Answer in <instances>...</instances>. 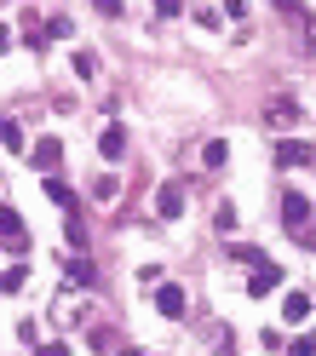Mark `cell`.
I'll list each match as a JSON object with an SVG mask.
<instances>
[{
  "instance_id": "6da1fadb",
  "label": "cell",
  "mask_w": 316,
  "mask_h": 356,
  "mask_svg": "<svg viewBox=\"0 0 316 356\" xmlns=\"http://www.w3.org/2000/svg\"><path fill=\"white\" fill-rule=\"evenodd\" d=\"M282 230H287L293 241H299V236L310 241V236H316V207L305 202V195H282Z\"/></svg>"
},
{
  "instance_id": "7a4b0ae2",
  "label": "cell",
  "mask_w": 316,
  "mask_h": 356,
  "mask_svg": "<svg viewBox=\"0 0 316 356\" xmlns=\"http://www.w3.org/2000/svg\"><path fill=\"white\" fill-rule=\"evenodd\" d=\"M86 316H93V299H81V293H63L52 305V322L58 327H86Z\"/></svg>"
},
{
  "instance_id": "3957f363",
  "label": "cell",
  "mask_w": 316,
  "mask_h": 356,
  "mask_svg": "<svg viewBox=\"0 0 316 356\" xmlns=\"http://www.w3.org/2000/svg\"><path fill=\"white\" fill-rule=\"evenodd\" d=\"M0 248H6V253H17V259L29 253V230H24V218H17L12 207H0Z\"/></svg>"
},
{
  "instance_id": "277c9868",
  "label": "cell",
  "mask_w": 316,
  "mask_h": 356,
  "mask_svg": "<svg viewBox=\"0 0 316 356\" xmlns=\"http://www.w3.org/2000/svg\"><path fill=\"white\" fill-rule=\"evenodd\" d=\"M155 310H161V316H184V310H190V293H184V287H178V282H161V287H155Z\"/></svg>"
},
{
  "instance_id": "5b68a950",
  "label": "cell",
  "mask_w": 316,
  "mask_h": 356,
  "mask_svg": "<svg viewBox=\"0 0 316 356\" xmlns=\"http://www.w3.org/2000/svg\"><path fill=\"white\" fill-rule=\"evenodd\" d=\"M276 167H316V149L305 138H282L276 144Z\"/></svg>"
},
{
  "instance_id": "8992f818",
  "label": "cell",
  "mask_w": 316,
  "mask_h": 356,
  "mask_svg": "<svg viewBox=\"0 0 316 356\" xmlns=\"http://www.w3.org/2000/svg\"><path fill=\"white\" fill-rule=\"evenodd\" d=\"M276 287H282V264L259 259V264H253V282H247V293H253V299H264V293H276Z\"/></svg>"
},
{
  "instance_id": "52a82bcc",
  "label": "cell",
  "mask_w": 316,
  "mask_h": 356,
  "mask_svg": "<svg viewBox=\"0 0 316 356\" xmlns=\"http://www.w3.org/2000/svg\"><path fill=\"white\" fill-rule=\"evenodd\" d=\"M264 127L270 132H293V127H299V109H293L287 98H270L264 104Z\"/></svg>"
},
{
  "instance_id": "ba28073f",
  "label": "cell",
  "mask_w": 316,
  "mask_h": 356,
  "mask_svg": "<svg viewBox=\"0 0 316 356\" xmlns=\"http://www.w3.org/2000/svg\"><path fill=\"white\" fill-rule=\"evenodd\" d=\"M155 213H161V218H178V213H184V184H178V178H167V184L155 190Z\"/></svg>"
},
{
  "instance_id": "9c48e42d",
  "label": "cell",
  "mask_w": 316,
  "mask_h": 356,
  "mask_svg": "<svg viewBox=\"0 0 316 356\" xmlns=\"http://www.w3.org/2000/svg\"><path fill=\"white\" fill-rule=\"evenodd\" d=\"M282 316H287V322H310V316H316V299L305 293V287H293V293L282 299Z\"/></svg>"
},
{
  "instance_id": "30bf717a",
  "label": "cell",
  "mask_w": 316,
  "mask_h": 356,
  "mask_svg": "<svg viewBox=\"0 0 316 356\" xmlns=\"http://www.w3.org/2000/svg\"><path fill=\"white\" fill-rule=\"evenodd\" d=\"M86 345H93L98 356H121V350H127V339H121L116 327H93V333H86Z\"/></svg>"
},
{
  "instance_id": "8fae6325",
  "label": "cell",
  "mask_w": 316,
  "mask_h": 356,
  "mask_svg": "<svg viewBox=\"0 0 316 356\" xmlns=\"http://www.w3.org/2000/svg\"><path fill=\"white\" fill-rule=\"evenodd\" d=\"M58 161H63V144H58V138H40V144H35V161H29V167H40V172L52 178V172H58Z\"/></svg>"
},
{
  "instance_id": "7c38bea8",
  "label": "cell",
  "mask_w": 316,
  "mask_h": 356,
  "mask_svg": "<svg viewBox=\"0 0 316 356\" xmlns=\"http://www.w3.org/2000/svg\"><path fill=\"white\" fill-rule=\"evenodd\" d=\"M63 276H70V282H93V259H86V253H70V259H63Z\"/></svg>"
},
{
  "instance_id": "4fadbf2b",
  "label": "cell",
  "mask_w": 316,
  "mask_h": 356,
  "mask_svg": "<svg viewBox=\"0 0 316 356\" xmlns=\"http://www.w3.org/2000/svg\"><path fill=\"white\" fill-rule=\"evenodd\" d=\"M98 149L109 155V161H121V149H127V132H121V127H104V138H98Z\"/></svg>"
},
{
  "instance_id": "5bb4252c",
  "label": "cell",
  "mask_w": 316,
  "mask_h": 356,
  "mask_svg": "<svg viewBox=\"0 0 316 356\" xmlns=\"http://www.w3.org/2000/svg\"><path fill=\"white\" fill-rule=\"evenodd\" d=\"M29 282V264H6V276H0V293H24Z\"/></svg>"
},
{
  "instance_id": "9a60e30c",
  "label": "cell",
  "mask_w": 316,
  "mask_h": 356,
  "mask_svg": "<svg viewBox=\"0 0 316 356\" xmlns=\"http://www.w3.org/2000/svg\"><path fill=\"white\" fill-rule=\"evenodd\" d=\"M0 144H6V149H24V127H17L12 115H0Z\"/></svg>"
},
{
  "instance_id": "2e32d148",
  "label": "cell",
  "mask_w": 316,
  "mask_h": 356,
  "mask_svg": "<svg viewBox=\"0 0 316 356\" xmlns=\"http://www.w3.org/2000/svg\"><path fill=\"white\" fill-rule=\"evenodd\" d=\"M201 161H207V167H213V172H219V167H224V161H230V144H224V138H213V144H207V149H201Z\"/></svg>"
},
{
  "instance_id": "e0dca14e",
  "label": "cell",
  "mask_w": 316,
  "mask_h": 356,
  "mask_svg": "<svg viewBox=\"0 0 316 356\" xmlns=\"http://www.w3.org/2000/svg\"><path fill=\"white\" fill-rule=\"evenodd\" d=\"M116 195H121V184H116V178H93V202H116Z\"/></svg>"
},
{
  "instance_id": "ac0fdd59",
  "label": "cell",
  "mask_w": 316,
  "mask_h": 356,
  "mask_svg": "<svg viewBox=\"0 0 316 356\" xmlns=\"http://www.w3.org/2000/svg\"><path fill=\"white\" fill-rule=\"evenodd\" d=\"M47 195H52V202H58V207H75V195H70V184H63V178H58V172L47 178Z\"/></svg>"
},
{
  "instance_id": "d6986e66",
  "label": "cell",
  "mask_w": 316,
  "mask_h": 356,
  "mask_svg": "<svg viewBox=\"0 0 316 356\" xmlns=\"http://www.w3.org/2000/svg\"><path fill=\"white\" fill-rule=\"evenodd\" d=\"M75 75L81 81H98V58L93 52H75Z\"/></svg>"
},
{
  "instance_id": "ffe728a7",
  "label": "cell",
  "mask_w": 316,
  "mask_h": 356,
  "mask_svg": "<svg viewBox=\"0 0 316 356\" xmlns=\"http://www.w3.org/2000/svg\"><path fill=\"white\" fill-rule=\"evenodd\" d=\"M75 24H70V17H47V40H63V35H70Z\"/></svg>"
},
{
  "instance_id": "44dd1931",
  "label": "cell",
  "mask_w": 316,
  "mask_h": 356,
  "mask_svg": "<svg viewBox=\"0 0 316 356\" xmlns=\"http://www.w3.org/2000/svg\"><path fill=\"white\" fill-rule=\"evenodd\" d=\"M219 230H236V202H219Z\"/></svg>"
},
{
  "instance_id": "7402d4cb",
  "label": "cell",
  "mask_w": 316,
  "mask_h": 356,
  "mask_svg": "<svg viewBox=\"0 0 316 356\" xmlns=\"http://www.w3.org/2000/svg\"><path fill=\"white\" fill-rule=\"evenodd\" d=\"M230 259H236V264H259L264 253H259V248H230Z\"/></svg>"
},
{
  "instance_id": "603a6c76",
  "label": "cell",
  "mask_w": 316,
  "mask_h": 356,
  "mask_svg": "<svg viewBox=\"0 0 316 356\" xmlns=\"http://www.w3.org/2000/svg\"><path fill=\"white\" fill-rule=\"evenodd\" d=\"M184 12V0H155V17H178Z\"/></svg>"
},
{
  "instance_id": "cb8c5ba5",
  "label": "cell",
  "mask_w": 316,
  "mask_h": 356,
  "mask_svg": "<svg viewBox=\"0 0 316 356\" xmlns=\"http://www.w3.org/2000/svg\"><path fill=\"white\" fill-rule=\"evenodd\" d=\"M287 356H316V333H305V339H299V345H293Z\"/></svg>"
},
{
  "instance_id": "d4e9b609",
  "label": "cell",
  "mask_w": 316,
  "mask_h": 356,
  "mask_svg": "<svg viewBox=\"0 0 316 356\" xmlns=\"http://www.w3.org/2000/svg\"><path fill=\"white\" fill-rule=\"evenodd\" d=\"M35 356H70V345H63V339H52V345H40Z\"/></svg>"
},
{
  "instance_id": "484cf974",
  "label": "cell",
  "mask_w": 316,
  "mask_h": 356,
  "mask_svg": "<svg viewBox=\"0 0 316 356\" xmlns=\"http://www.w3.org/2000/svg\"><path fill=\"white\" fill-rule=\"evenodd\" d=\"M93 6H98L104 17H121V0H93Z\"/></svg>"
},
{
  "instance_id": "4316f807",
  "label": "cell",
  "mask_w": 316,
  "mask_h": 356,
  "mask_svg": "<svg viewBox=\"0 0 316 356\" xmlns=\"http://www.w3.org/2000/svg\"><path fill=\"white\" fill-rule=\"evenodd\" d=\"M224 12H230V17H242V12H247V0H224Z\"/></svg>"
},
{
  "instance_id": "83f0119b",
  "label": "cell",
  "mask_w": 316,
  "mask_h": 356,
  "mask_svg": "<svg viewBox=\"0 0 316 356\" xmlns=\"http://www.w3.org/2000/svg\"><path fill=\"white\" fill-rule=\"evenodd\" d=\"M270 6H276V12H293V6H299V0H270Z\"/></svg>"
},
{
  "instance_id": "f1b7e54d",
  "label": "cell",
  "mask_w": 316,
  "mask_h": 356,
  "mask_svg": "<svg viewBox=\"0 0 316 356\" xmlns=\"http://www.w3.org/2000/svg\"><path fill=\"white\" fill-rule=\"evenodd\" d=\"M6 47H12V29H6V24H0V52H6Z\"/></svg>"
},
{
  "instance_id": "f546056e",
  "label": "cell",
  "mask_w": 316,
  "mask_h": 356,
  "mask_svg": "<svg viewBox=\"0 0 316 356\" xmlns=\"http://www.w3.org/2000/svg\"><path fill=\"white\" fill-rule=\"evenodd\" d=\"M121 356H150V350H132V345H127V350H121Z\"/></svg>"
}]
</instances>
